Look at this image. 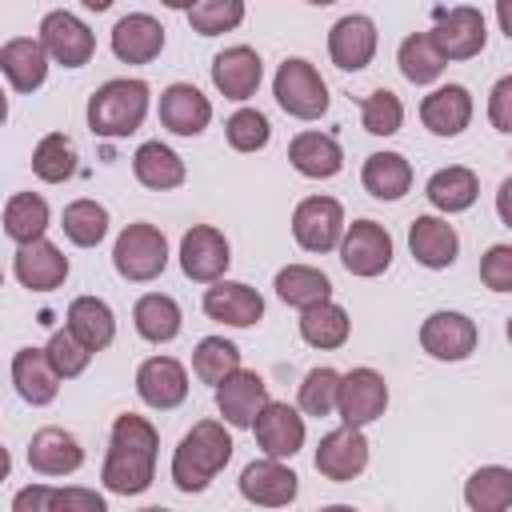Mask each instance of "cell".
<instances>
[{
    "label": "cell",
    "mask_w": 512,
    "mask_h": 512,
    "mask_svg": "<svg viewBox=\"0 0 512 512\" xmlns=\"http://www.w3.org/2000/svg\"><path fill=\"white\" fill-rule=\"evenodd\" d=\"M156 452H160V436L144 416H136V412L116 416L112 436H108V456L100 468L104 488L116 496L148 492V484L156 476Z\"/></svg>",
    "instance_id": "obj_1"
},
{
    "label": "cell",
    "mask_w": 512,
    "mask_h": 512,
    "mask_svg": "<svg viewBox=\"0 0 512 512\" xmlns=\"http://www.w3.org/2000/svg\"><path fill=\"white\" fill-rule=\"evenodd\" d=\"M228 460H232V436L224 432V424L220 420H200L180 436V444L172 452V484L188 496L204 492Z\"/></svg>",
    "instance_id": "obj_2"
},
{
    "label": "cell",
    "mask_w": 512,
    "mask_h": 512,
    "mask_svg": "<svg viewBox=\"0 0 512 512\" xmlns=\"http://www.w3.org/2000/svg\"><path fill=\"white\" fill-rule=\"evenodd\" d=\"M148 84L144 80H128V76H120V80H108V84H100L96 92H92V100H88V128L96 132V136H104V140H124V136H132L140 124H144V116H148Z\"/></svg>",
    "instance_id": "obj_3"
},
{
    "label": "cell",
    "mask_w": 512,
    "mask_h": 512,
    "mask_svg": "<svg viewBox=\"0 0 512 512\" xmlns=\"http://www.w3.org/2000/svg\"><path fill=\"white\" fill-rule=\"evenodd\" d=\"M112 264L132 284L156 280L168 268V240H164V232L156 224H144V220L128 224L116 236V244H112Z\"/></svg>",
    "instance_id": "obj_4"
},
{
    "label": "cell",
    "mask_w": 512,
    "mask_h": 512,
    "mask_svg": "<svg viewBox=\"0 0 512 512\" xmlns=\"http://www.w3.org/2000/svg\"><path fill=\"white\" fill-rule=\"evenodd\" d=\"M272 96H276V104H280L288 116H296V120H320V116L328 112V84L320 80L316 64H308V60H300V56H292V60H284V64L276 68V76H272Z\"/></svg>",
    "instance_id": "obj_5"
},
{
    "label": "cell",
    "mask_w": 512,
    "mask_h": 512,
    "mask_svg": "<svg viewBox=\"0 0 512 512\" xmlns=\"http://www.w3.org/2000/svg\"><path fill=\"white\" fill-rule=\"evenodd\" d=\"M428 36L444 52V60H472L488 44V24H484L480 8L456 4V8H440L436 12V24L428 28Z\"/></svg>",
    "instance_id": "obj_6"
},
{
    "label": "cell",
    "mask_w": 512,
    "mask_h": 512,
    "mask_svg": "<svg viewBox=\"0 0 512 512\" xmlns=\"http://www.w3.org/2000/svg\"><path fill=\"white\" fill-rule=\"evenodd\" d=\"M344 228H348L344 224V208L332 196H308L292 212V236H296V244L304 252H320L324 256V252L340 248Z\"/></svg>",
    "instance_id": "obj_7"
},
{
    "label": "cell",
    "mask_w": 512,
    "mask_h": 512,
    "mask_svg": "<svg viewBox=\"0 0 512 512\" xmlns=\"http://www.w3.org/2000/svg\"><path fill=\"white\" fill-rule=\"evenodd\" d=\"M340 264L352 272V276H380L388 272L392 264V236L384 224L376 220H356L344 228V240H340Z\"/></svg>",
    "instance_id": "obj_8"
},
{
    "label": "cell",
    "mask_w": 512,
    "mask_h": 512,
    "mask_svg": "<svg viewBox=\"0 0 512 512\" xmlns=\"http://www.w3.org/2000/svg\"><path fill=\"white\" fill-rule=\"evenodd\" d=\"M476 340H480L476 320L464 316V312L440 308V312H432V316L420 324V348H424L432 360H448V364L468 360V356L476 352Z\"/></svg>",
    "instance_id": "obj_9"
},
{
    "label": "cell",
    "mask_w": 512,
    "mask_h": 512,
    "mask_svg": "<svg viewBox=\"0 0 512 512\" xmlns=\"http://www.w3.org/2000/svg\"><path fill=\"white\" fill-rule=\"evenodd\" d=\"M228 264H232V248H228V240H224L220 228L192 224L184 232V240H180V268H184L188 280L212 284V280H220L228 272Z\"/></svg>",
    "instance_id": "obj_10"
},
{
    "label": "cell",
    "mask_w": 512,
    "mask_h": 512,
    "mask_svg": "<svg viewBox=\"0 0 512 512\" xmlns=\"http://www.w3.org/2000/svg\"><path fill=\"white\" fill-rule=\"evenodd\" d=\"M368 468V440L356 424H340L316 444V472L332 484H348Z\"/></svg>",
    "instance_id": "obj_11"
},
{
    "label": "cell",
    "mask_w": 512,
    "mask_h": 512,
    "mask_svg": "<svg viewBox=\"0 0 512 512\" xmlns=\"http://www.w3.org/2000/svg\"><path fill=\"white\" fill-rule=\"evenodd\" d=\"M384 408H388V384H384V376L376 368H352V372H344V380H340V404H336V416L344 424L364 428V424L380 420Z\"/></svg>",
    "instance_id": "obj_12"
},
{
    "label": "cell",
    "mask_w": 512,
    "mask_h": 512,
    "mask_svg": "<svg viewBox=\"0 0 512 512\" xmlns=\"http://www.w3.org/2000/svg\"><path fill=\"white\" fill-rule=\"evenodd\" d=\"M40 40H44L48 56H52L56 64H64V68H80V64H88L92 52H96L92 28H88L80 16L64 12V8H60V12H48V16L40 20Z\"/></svg>",
    "instance_id": "obj_13"
},
{
    "label": "cell",
    "mask_w": 512,
    "mask_h": 512,
    "mask_svg": "<svg viewBox=\"0 0 512 512\" xmlns=\"http://www.w3.org/2000/svg\"><path fill=\"white\" fill-rule=\"evenodd\" d=\"M136 392H140V400L148 408L172 412L188 396V372H184V364L176 356H148L136 368Z\"/></svg>",
    "instance_id": "obj_14"
},
{
    "label": "cell",
    "mask_w": 512,
    "mask_h": 512,
    "mask_svg": "<svg viewBox=\"0 0 512 512\" xmlns=\"http://www.w3.org/2000/svg\"><path fill=\"white\" fill-rule=\"evenodd\" d=\"M264 404H268V384L260 372L236 368L224 384H216V408L228 428H252Z\"/></svg>",
    "instance_id": "obj_15"
},
{
    "label": "cell",
    "mask_w": 512,
    "mask_h": 512,
    "mask_svg": "<svg viewBox=\"0 0 512 512\" xmlns=\"http://www.w3.org/2000/svg\"><path fill=\"white\" fill-rule=\"evenodd\" d=\"M252 432H256L260 452L276 456V460H288V456H296L304 448V416L284 400H268L260 408Z\"/></svg>",
    "instance_id": "obj_16"
},
{
    "label": "cell",
    "mask_w": 512,
    "mask_h": 512,
    "mask_svg": "<svg viewBox=\"0 0 512 512\" xmlns=\"http://www.w3.org/2000/svg\"><path fill=\"white\" fill-rule=\"evenodd\" d=\"M296 472L288 464H280L276 456H264V460H252L244 472H240V496L248 504H260V508H284L296 500Z\"/></svg>",
    "instance_id": "obj_17"
},
{
    "label": "cell",
    "mask_w": 512,
    "mask_h": 512,
    "mask_svg": "<svg viewBox=\"0 0 512 512\" xmlns=\"http://www.w3.org/2000/svg\"><path fill=\"white\" fill-rule=\"evenodd\" d=\"M376 40H380V36H376L372 16L352 12V16H340V20L332 24V32H328V56H332V64L344 68V72H360V68L372 64Z\"/></svg>",
    "instance_id": "obj_18"
},
{
    "label": "cell",
    "mask_w": 512,
    "mask_h": 512,
    "mask_svg": "<svg viewBox=\"0 0 512 512\" xmlns=\"http://www.w3.org/2000/svg\"><path fill=\"white\" fill-rule=\"evenodd\" d=\"M260 80H264V64H260L256 48L232 44V48H224V52L212 56V84H216V92L224 100H248V96H256Z\"/></svg>",
    "instance_id": "obj_19"
},
{
    "label": "cell",
    "mask_w": 512,
    "mask_h": 512,
    "mask_svg": "<svg viewBox=\"0 0 512 512\" xmlns=\"http://www.w3.org/2000/svg\"><path fill=\"white\" fill-rule=\"evenodd\" d=\"M204 312L228 328H252L264 316V296L252 284L240 280H212V288H204Z\"/></svg>",
    "instance_id": "obj_20"
},
{
    "label": "cell",
    "mask_w": 512,
    "mask_h": 512,
    "mask_svg": "<svg viewBox=\"0 0 512 512\" xmlns=\"http://www.w3.org/2000/svg\"><path fill=\"white\" fill-rule=\"evenodd\" d=\"M12 272L24 288L32 292H52L68 280V256L52 244V240H32V244H16L12 256Z\"/></svg>",
    "instance_id": "obj_21"
},
{
    "label": "cell",
    "mask_w": 512,
    "mask_h": 512,
    "mask_svg": "<svg viewBox=\"0 0 512 512\" xmlns=\"http://www.w3.org/2000/svg\"><path fill=\"white\" fill-rule=\"evenodd\" d=\"M420 120L432 136H460L472 124V92L464 84H440L420 100Z\"/></svg>",
    "instance_id": "obj_22"
},
{
    "label": "cell",
    "mask_w": 512,
    "mask_h": 512,
    "mask_svg": "<svg viewBox=\"0 0 512 512\" xmlns=\"http://www.w3.org/2000/svg\"><path fill=\"white\" fill-rule=\"evenodd\" d=\"M164 48V28L148 12H128L112 28V52L120 64H148Z\"/></svg>",
    "instance_id": "obj_23"
},
{
    "label": "cell",
    "mask_w": 512,
    "mask_h": 512,
    "mask_svg": "<svg viewBox=\"0 0 512 512\" xmlns=\"http://www.w3.org/2000/svg\"><path fill=\"white\" fill-rule=\"evenodd\" d=\"M212 120V104L196 84H168L160 92V124L176 136H200Z\"/></svg>",
    "instance_id": "obj_24"
},
{
    "label": "cell",
    "mask_w": 512,
    "mask_h": 512,
    "mask_svg": "<svg viewBox=\"0 0 512 512\" xmlns=\"http://www.w3.org/2000/svg\"><path fill=\"white\" fill-rule=\"evenodd\" d=\"M408 252L416 256V264L440 272L456 260L460 252V236L444 216H416L408 228Z\"/></svg>",
    "instance_id": "obj_25"
},
{
    "label": "cell",
    "mask_w": 512,
    "mask_h": 512,
    "mask_svg": "<svg viewBox=\"0 0 512 512\" xmlns=\"http://www.w3.org/2000/svg\"><path fill=\"white\" fill-rule=\"evenodd\" d=\"M60 380H64V376L56 372V364L48 360L44 348H20V352L12 356V384H16L20 400H28L32 408L52 404L56 392H60Z\"/></svg>",
    "instance_id": "obj_26"
},
{
    "label": "cell",
    "mask_w": 512,
    "mask_h": 512,
    "mask_svg": "<svg viewBox=\"0 0 512 512\" xmlns=\"http://www.w3.org/2000/svg\"><path fill=\"white\" fill-rule=\"evenodd\" d=\"M28 464L40 476H72L84 464V448L68 428H40L28 440Z\"/></svg>",
    "instance_id": "obj_27"
},
{
    "label": "cell",
    "mask_w": 512,
    "mask_h": 512,
    "mask_svg": "<svg viewBox=\"0 0 512 512\" xmlns=\"http://www.w3.org/2000/svg\"><path fill=\"white\" fill-rule=\"evenodd\" d=\"M48 48H44V40L36 36H12L4 48H0V68H4V76H8V84L16 88V92H36L44 80H48Z\"/></svg>",
    "instance_id": "obj_28"
},
{
    "label": "cell",
    "mask_w": 512,
    "mask_h": 512,
    "mask_svg": "<svg viewBox=\"0 0 512 512\" xmlns=\"http://www.w3.org/2000/svg\"><path fill=\"white\" fill-rule=\"evenodd\" d=\"M288 164L308 180H332L344 168V148L328 132H296L288 144Z\"/></svg>",
    "instance_id": "obj_29"
},
{
    "label": "cell",
    "mask_w": 512,
    "mask_h": 512,
    "mask_svg": "<svg viewBox=\"0 0 512 512\" xmlns=\"http://www.w3.org/2000/svg\"><path fill=\"white\" fill-rule=\"evenodd\" d=\"M424 196H428V204H432L436 212H444V216H452V212H468V208L476 204V196H480V180H476L472 168H464V164H448V168H440V172L428 176Z\"/></svg>",
    "instance_id": "obj_30"
},
{
    "label": "cell",
    "mask_w": 512,
    "mask_h": 512,
    "mask_svg": "<svg viewBox=\"0 0 512 512\" xmlns=\"http://www.w3.org/2000/svg\"><path fill=\"white\" fill-rule=\"evenodd\" d=\"M132 324L136 332L148 340V344H168L180 336V304L168 296V292H144L136 304H132Z\"/></svg>",
    "instance_id": "obj_31"
},
{
    "label": "cell",
    "mask_w": 512,
    "mask_h": 512,
    "mask_svg": "<svg viewBox=\"0 0 512 512\" xmlns=\"http://www.w3.org/2000/svg\"><path fill=\"white\" fill-rule=\"evenodd\" d=\"M132 176H136L144 188H152V192H168V188H180L188 172H184V160H180L168 144L148 140V144H140L136 156H132Z\"/></svg>",
    "instance_id": "obj_32"
},
{
    "label": "cell",
    "mask_w": 512,
    "mask_h": 512,
    "mask_svg": "<svg viewBox=\"0 0 512 512\" xmlns=\"http://www.w3.org/2000/svg\"><path fill=\"white\" fill-rule=\"evenodd\" d=\"M360 184L376 200H400L412 188V164L400 152H372L360 168Z\"/></svg>",
    "instance_id": "obj_33"
},
{
    "label": "cell",
    "mask_w": 512,
    "mask_h": 512,
    "mask_svg": "<svg viewBox=\"0 0 512 512\" xmlns=\"http://www.w3.org/2000/svg\"><path fill=\"white\" fill-rule=\"evenodd\" d=\"M68 328L92 348V352H104L112 340H116V316L112 308L100 300V296H76L68 304Z\"/></svg>",
    "instance_id": "obj_34"
},
{
    "label": "cell",
    "mask_w": 512,
    "mask_h": 512,
    "mask_svg": "<svg viewBox=\"0 0 512 512\" xmlns=\"http://www.w3.org/2000/svg\"><path fill=\"white\" fill-rule=\"evenodd\" d=\"M276 296L288 304V308H312V304H320V300H332V280L320 272V268H312V264H288V268H280L276 272Z\"/></svg>",
    "instance_id": "obj_35"
},
{
    "label": "cell",
    "mask_w": 512,
    "mask_h": 512,
    "mask_svg": "<svg viewBox=\"0 0 512 512\" xmlns=\"http://www.w3.org/2000/svg\"><path fill=\"white\" fill-rule=\"evenodd\" d=\"M348 332H352V320L336 300H320L300 312V336H304V344H312L320 352L340 348L348 340Z\"/></svg>",
    "instance_id": "obj_36"
},
{
    "label": "cell",
    "mask_w": 512,
    "mask_h": 512,
    "mask_svg": "<svg viewBox=\"0 0 512 512\" xmlns=\"http://www.w3.org/2000/svg\"><path fill=\"white\" fill-rule=\"evenodd\" d=\"M464 504L472 512H504L512 508V468L484 464L464 480Z\"/></svg>",
    "instance_id": "obj_37"
},
{
    "label": "cell",
    "mask_w": 512,
    "mask_h": 512,
    "mask_svg": "<svg viewBox=\"0 0 512 512\" xmlns=\"http://www.w3.org/2000/svg\"><path fill=\"white\" fill-rule=\"evenodd\" d=\"M396 64H400L404 80H412V84H432V80H440V72H444L448 60H444V52L436 48V40H432L428 32H412V36L400 40Z\"/></svg>",
    "instance_id": "obj_38"
},
{
    "label": "cell",
    "mask_w": 512,
    "mask_h": 512,
    "mask_svg": "<svg viewBox=\"0 0 512 512\" xmlns=\"http://www.w3.org/2000/svg\"><path fill=\"white\" fill-rule=\"evenodd\" d=\"M4 232L16 244L44 240V232H48V200L36 196V192H16L4 204Z\"/></svg>",
    "instance_id": "obj_39"
},
{
    "label": "cell",
    "mask_w": 512,
    "mask_h": 512,
    "mask_svg": "<svg viewBox=\"0 0 512 512\" xmlns=\"http://www.w3.org/2000/svg\"><path fill=\"white\" fill-rule=\"evenodd\" d=\"M16 512H48V508H84V512H104V496L100 492H84V488H24L12 496Z\"/></svg>",
    "instance_id": "obj_40"
},
{
    "label": "cell",
    "mask_w": 512,
    "mask_h": 512,
    "mask_svg": "<svg viewBox=\"0 0 512 512\" xmlns=\"http://www.w3.org/2000/svg\"><path fill=\"white\" fill-rule=\"evenodd\" d=\"M32 172L44 184H64L76 172V144H72V136H64V132L40 136V144L32 148Z\"/></svg>",
    "instance_id": "obj_41"
},
{
    "label": "cell",
    "mask_w": 512,
    "mask_h": 512,
    "mask_svg": "<svg viewBox=\"0 0 512 512\" xmlns=\"http://www.w3.org/2000/svg\"><path fill=\"white\" fill-rule=\"evenodd\" d=\"M60 228L64 236L76 244V248H96L104 236H108V208L100 200H72L60 216Z\"/></svg>",
    "instance_id": "obj_42"
},
{
    "label": "cell",
    "mask_w": 512,
    "mask_h": 512,
    "mask_svg": "<svg viewBox=\"0 0 512 512\" xmlns=\"http://www.w3.org/2000/svg\"><path fill=\"white\" fill-rule=\"evenodd\" d=\"M240 368V348L224 336H204L196 348H192V372L204 380V384H224L232 372Z\"/></svg>",
    "instance_id": "obj_43"
},
{
    "label": "cell",
    "mask_w": 512,
    "mask_h": 512,
    "mask_svg": "<svg viewBox=\"0 0 512 512\" xmlns=\"http://www.w3.org/2000/svg\"><path fill=\"white\" fill-rule=\"evenodd\" d=\"M340 380H344V372H336V368H328V364L312 368V372L300 380V392H296L300 412H304V416H332L336 404H340Z\"/></svg>",
    "instance_id": "obj_44"
},
{
    "label": "cell",
    "mask_w": 512,
    "mask_h": 512,
    "mask_svg": "<svg viewBox=\"0 0 512 512\" xmlns=\"http://www.w3.org/2000/svg\"><path fill=\"white\" fill-rule=\"evenodd\" d=\"M188 24L200 36H220L244 24V0H196L188 8Z\"/></svg>",
    "instance_id": "obj_45"
},
{
    "label": "cell",
    "mask_w": 512,
    "mask_h": 512,
    "mask_svg": "<svg viewBox=\"0 0 512 512\" xmlns=\"http://www.w3.org/2000/svg\"><path fill=\"white\" fill-rule=\"evenodd\" d=\"M360 124H364V132H372V136H396L400 124H404V104H400V96L388 92V88H376L372 96H364V104H360Z\"/></svg>",
    "instance_id": "obj_46"
},
{
    "label": "cell",
    "mask_w": 512,
    "mask_h": 512,
    "mask_svg": "<svg viewBox=\"0 0 512 512\" xmlns=\"http://www.w3.org/2000/svg\"><path fill=\"white\" fill-rule=\"evenodd\" d=\"M224 136L236 152H260L268 140H272V124L260 108H240L224 120Z\"/></svg>",
    "instance_id": "obj_47"
},
{
    "label": "cell",
    "mask_w": 512,
    "mask_h": 512,
    "mask_svg": "<svg viewBox=\"0 0 512 512\" xmlns=\"http://www.w3.org/2000/svg\"><path fill=\"white\" fill-rule=\"evenodd\" d=\"M44 352H48V360L56 364V372L64 376V380H76L84 368H88V360H92V348L64 324L60 332H52L48 336V344H44Z\"/></svg>",
    "instance_id": "obj_48"
},
{
    "label": "cell",
    "mask_w": 512,
    "mask_h": 512,
    "mask_svg": "<svg viewBox=\"0 0 512 512\" xmlns=\"http://www.w3.org/2000/svg\"><path fill=\"white\" fill-rule=\"evenodd\" d=\"M480 280L492 292H512V244H492L480 256Z\"/></svg>",
    "instance_id": "obj_49"
},
{
    "label": "cell",
    "mask_w": 512,
    "mask_h": 512,
    "mask_svg": "<svg viewBox=\"0 0 512 512\" xmlns=\"http://www.w3.org/2000/svg\"><path fill=\"white\" fill-rule=\"evenodd\" d=\"M488 120H492L496 132L512 136V72L492 84V92H488Z\"/></svg>",
    "instance_id": "obj_50"
},
{
    "label": "cell",
    "mask_w": 512,
    "mask_h": 512,
    "mask_svg": "<svg viewBox=\"0 0 512 512\" xmlns=\"http://www.w3.org/2000/svg\"><path fill=\"white\" fill-rule=\"evenodd\" d=\"M496 216L512 228V176L500 184V192H496Z\"/></svg>",
    "instance_id": "obj_51"
},
{
    "label": "cell",
    "mask_w": 512,
    "mask_h": 512,
    "mask_svg": "<svg viewBox=\"0 0 512 512\" xmlns=\"http://www.w3.org/2000/svg\"><path fill=\"white\" fill-rule=\"evenodd\" d=\"M496 20H500V32L512 40V0H496Z\"/></svg>",
    "instance_id": "obj_52"
},
{
    "label": "cell",
    "mask_w": 512,
    "mask_h": 512,
    "mask_svg": "<svg viewBox=\"0 0 512 512\" xmlns=\"http://www.w3.org/2000/svg\"><path fill=\"white\" fill-rule=\"evenodd\" d=\"M160 4H164V8H176V12H188L196 0H160Z\"/></svg>",
    "instance_id": "obj_53"
},
{
    "label": "cell",
    "mask_w": 512,
    "mask_h": 512,
    "mask_svg": "<svg viewBox=\"0 0 512 512\" xmlns=\"http://www.w3.org/2000/svg\"><path fill=\"white\" fill-rule=\"evenodd\" d=\"M84 8H92V12H104V8H112V0H80Z\"/></svg>",
    "instance_id": "obj_54"
},
{
    "label": "cell",
    "mask_w": 512,
    "mask_h": 512,
    "mask_svg": "<svg viewBox=\"0 0 512 512\" xmlns=\"http://www.w3.org/2000/svg\"><path fill=\"white\" fill-rule=\"evenodd\" d=\"M308 4H320L324 8V4H336V0H308Z\"/></svg>",
    "instance_id": "obj_55"
},
{
    "label": "cell",
    "mask_w": 512,
    "mask_h": 512,
    "mask_svg": "<svg viewBox=\"0 0 512 512\" xmlns=\"http://www.w3.org/2000/svg\"><path fill=\"white\" fill-rule=\"evenodd\" d=\"M508 344H512V316H508Z\"/></svg>",
    "instance_id": "obj_56"
}]
</instances>
